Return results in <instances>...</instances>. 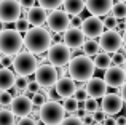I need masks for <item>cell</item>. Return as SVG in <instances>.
Returning a JSON list of instances; mask_svg holds the SVG:
<instances>
[{
    "label": "cell",
    "instance_id": "1",
    "mask_svg": "<svg viewBox=\"0 0 126 125\" xmlns=\"http://www.w3.org/2000/svg\"><path fill=\"white\" fill-rule=\"evenodd\" d=\"M22 42H24V47L34 55L45 53L53 43L51 34L46 29H43L42 26H34L32 29H27Z\"/></svg>",
    "mask_w": 126,
    "mask_h": 125
},
{
    "label": "cell",
    "instance_id": "2",
    "mask_svg": "<svg viewBox=\"0 0 126 125\" xmlns=\"http://www.w3.org/2000/svg\"><path fill=\"white\" fill-rule=\"evenodd\" d=\"M94 61L86 55H77L69 61V74L77 82H86L94 74Z\"/></svg>",
    "mask_w": 126,
    "mask_h": 125
},
{
    "label": "cell",
    "instance_id": "3",
    "mask_svg": "<svg viewBox=\"0 0 126 125\" xmlns=\"http://www.w3.org/2000/svg\"><path fill=\"white\" fill-rule=\"evenodd\" d=\"M22 45V35L16 29H3L0 32V53L2 55H16L21 51Z\"/></svg>",
    "mask_w": 126,
    "mask_h": 125
},
{
    "label": "cell",
    "instance_id": "4",
    "mask_svg": "<svg viewBox=\"0 0 126 125\" xmlns=\"http://www.w3.org/2000/svg\"><path fill=\"white\" fill-rule=\"evenodd\" d=\"M65 117V109L58 101H45L40 106V120L45 125H58Z\"/></svg>",
    "mask_w": 126,
    "mask_h": 125
},
{
    "label": "cell",
    "instance_id": "5",
    "mask_svg": "<svg viewBox=\"0 0 126 125\" xmlns=\"http://www.w3.org/2000/svg\"><path fill=\"white\" fill-rule=\"evenodd\" d=\"M38 61L34 53L31 51H18L16 58L13 60V69L18 72V75H31L35 72Z\"/></svg>",
    "mask_w": 126,
    "mask_h": 125
},
{
    "label": "cell",
    "instance_id": "6",
    "mask_svg": "<svg viewBox=\"0 0 126 125\" xmlns=\"http://www.w3.org/2000/svg\"><path fill=\"white\" fill-rule=\"evenodd\" d=\"M48 61L49 64L56 66V67H62V66L69 64V61H70L72 58V51L70 48L67 47L65 43H61V42H58V43H51V47L48 48Z\"/></svg>",
    "mask_w": 126,
    "mask_h": 125
},
{
    "label": "cell",
    "instance_id": "7",
    "mask_svg": "<svg viewBox=\"0 0 126 125\" xmlns=\"http://www.w3.org/2000/svg\"><path fill=\"white\" fill-rule=\"evenodd\" d=\"M123 45V37L117 29H109L99 35V47L107 53H115Z\"/></svg>",
    "mask_w": 126,
    "mask_h": 125
},
{
    "label": "cell",
    "instance_id": "8",
    "mask_svg": "<svg viewBox=\"0 0 126 125\" xmlns=\"http://www.w3.org/2000/svg\"><path fill=\"white\" fill-rule=\"evenodd\" d=\"M46 22H48L49 31H53L56 34H61V32H65L69 27H70V18L65 11L62 10H53L48 16H46Z\"/></svg>",
    "mask_w": 126,
    "mask_h": 125
},
{
    "label": "cell",
    "instance_id": "9",
    "mask_svg": "<svg viewBox=\"0 0 126 125\" xmlns=\"http://www.w3.org/2000/svg\"><path fill=\"white\" fill-rule=\"evenodd\" d=\"M35 80L40 87H53L58 80V71L53 64H40L35 69Z\"/></svg>",
    "mask_w": 126,
    "mask_h": 125
},
{
    "label": "cell",
    "instance_id": "10",
    "mask_svg": "<svg viewBox=\"0 0 126 125\" xmlns=\"http://www.w3.org/2000/svg\"><path fill=\"white\" fill-rule=\"evenodd\" d=\"M22 6L18 0H0V21L15 22L21 16Z\"/></svg>",
    "mask_w": 126,
    "mask_h": 125
},
{
    "label": "cell",
    "instance_id": "11",
    "mask_svg": "<svg viewBox=\"0 0 126 125\" xmlns=\"http://www.w3.org/2000/svg\"><path fill=\"white\" fill-rule=\"evenodd\" d=\"M81 31H83L85 37H89V39H96L104 32V22H102L101 16H94L91 15L89 18L83 19L81 22Z\"/></svg>",
    "mask_w": 126,
    "mask_h": 125
},
{
    "label": "cell",
    "instance_id": "12",
    "mask_svg": "<svg viewBox=\"0 0 126 125\" xmlns=\"http://www.w3.org/2000/svg\"><path fill=\"white\" fill-rule=\"evenodd\" d=\"M102 111L107 116H115L121 111L123 107V98L118 93H105L102 96V104H101Z\"/></svg>",
    "mask_w": 126,
    "mask_h": 125
},
{
    "label": "cell",
    "instance_id": "13",
    "mask_svg": "<svg viewBox=\"0 0 126 125\" xmlns=\"http://www.w3.org/2000/svg\"><path fill=\"white\" fill-rule=\"evenodd\" d=\"M10 107H11V112L15 114V116L26 117V116L31 114L34 104H32V100L29 96H26V95H18V96H13Z\"/></svg>",
    "mask_w": 126,
    "mask_h": 125
},
{
    "label": "cell",
    "instance_id": "14",
    "mask_svg": "<svg viewBox=\"0 0 126 125\" xmlns=\"http://www.w3.org/2000/svg\"><path fill=\"white\" fill-rule=\"evenodd\" d=\"M113 0H85V6L94 16H105L110 13Z\"/></svg>",
    "mask_w": 126,
    "mask_h": 125
},
{
    "label": "cell",
    "instance_id": "15",
    "mask_svg": "<svg viewBox=\"0 0 126 125\" xmlns=\"http://www.w3.org/2000/svg\"><path fill=\"white\" fill-rule=\"evenodd\" d=\"M107 87L109 85L105 83L104 79L101 77H91L86 80V93H88V96H93V98H101L104 96L105 93H107Z\"/></svg>",
    "mask_w": 126,
    "mask_h": 125
},
{
    "label": "cell",
    "instance_id": "16",
    "mask_svg": "<svg viewBox=\"0 0 126 125\" xmlns=\"http://www.w3.org/2000/svg\"><path fill=\"white\" fill-rule=\"evenodd\" d=\"M104 80L109 87H121L126 80V74L120 66H110L105 69Z\"/></svg>",
    "mask_w": 126,
    "mask_h": 125
},
{
    "label": "cell",
    "instance_id": "17",
    "mask_svg": "<svg viewBox=\"0 0 126 125\" xmlns=\"http://www.w3.org/2000/svg\"><path fill=\"white\" fill-rule=\"evenodd\" d=\"M64 43L69 48H80L85 43V34L81 27H69L64 32Z\"/></svg>",
    "mask_w": 126,
    "mask_h": 125
},
{
    "label": "cell",
    "instance_id": "18",
    "mask_svg": "<svg viewBox=\"0 0 126 125\" xmlns=\"http://www.w3.org/2000/svg\"><path fill=\"white\" fill-rule=\"evenodd\" d=\"M54 90L58 91L59 96L62 98H67V96H72L77 90V83L72 77H61L56 80L54 83Z\"/></svg>",
    "mask_w": 126,
    "mask_h": 125
},
{
    "label": "cell",
    "instance_id": "19",
    "mask_svg": "<svg viewBox=\"0 0 126 125\" xmlns=\"http://www.w3.org/2000/svg\"><path fill=\"white\" fill-rule=\"evenodd\" d=\"M46 16H48V13H46V10L43 8V6H31L27 11V15H26V19L29 21V24L31 26H42L46 22Z\"/></svg>",
    "mask_w": 126,
    "mask_h": 125
},
{
    "label": "cell",
    "instance_id": "20",
    "mask_svg": "<svg viewBox=\"0 0 126 125\" xmlns=\"http://www.w3.org/2000/svg\"><path fill=\"white\" fill-rule=\"evenodd\" d=\"M15 72L10 71L8 67H2L0 69V91H6L10 88H13L15 85Z\"/></svg>",
    "mask_w": 126,
    "mask_h": 125
},
{
    "label": "cell",
    "instance_id": "21",
    "mask_svg": "<svg viewBox=\"0 0 126 125\" xmlns=\"http://www.w3.org/2000/svg\"><path fill=\"white\" fill-rule=\"evenodd\" d=\"M62 6H64V11L70 16L80 15L85 8V0H64L62 2Z\"/></svg>",
    "mask_w": 126,
    "mask_h": 125
},
{
    "label": "cell",
    "instance_id": "22",
    "mask_svg": "<svg viewBox=\"0 0 126 125\" xmlns=\"http://www.w3.org/2000/svg\"><path fill=\"white\" fill-rule=\"evenodd\" d=\"M94 66H96V67H99V69L110 67V66H112L110 55H109L107 51H105V53H97V55H96V58H94Z\"/></svg>",
    "mask_w": 126,
    "mask_h": 125
},
{
    "label": "cell",
    "instance_id": "23",
    "mask_svg": "<svg viewBox=\"0 0 126 125\" xmlns=\"http://www.w3.org/2000/svg\"><path fill=\"white\" fill-rule=\"evenodd\" d=\"M83 53L86 55V56H96V55L99 53V42H96L94 39H89V40H86L83 45Z\"/></svg>",
    "mask_w": 126,
    "mask_h": 125
},
{
    "label": "cell",
    "instance_id": "24",
    "mask_svg": "<svg viewBox=\"0 0 126 125\" xmlns=\"http://www.w3.org/2000/svg\"><path fill=\"white\" fill-rule=\"evenodd\" d=\"M112 16H115L117 19H125L126 18V2H120L118 0L117 3L112 5Z\"/></svg>",
    "mask_w": 126,
    "mask_h": 125
},
{
    "label": "cell",
    "instance_id": "25",
    "mask_svg": "<svg viewBox=\"0 0 126 125\" xmlns=\"http://www.w3.org/2000/svg\"><path fill=\"white\" fill-rule=\"evenodd\" d=\"M15 124V114L8 109H0V125H13Z\"/></svg>",
    "mask_w": 126,
    "mask_h": 125
},
{
    "label": "cell",
    "instance_id": "26",
    "mask_svg": "<svg viewBox=\"0 0 126 125\" xmlns=\"http://www.w3.org/2000/svg\"><path fill=\"white\" fill-rule=\"evenodd\" d=\"M78 104L80 103H78L74 96H67V98H64V101H62V107L65 109V112H75L77 107H78Z\"/></svg>",
    "mask_w": 126,
    "mask_h": 125
},
{
    "label": "cell",
    "instance_id": "27",
    "mask_svg": "<svg viewBox=\"0 0 126 125\" xmlns=\"http://www.w3.org/2000/svg\"><path fill=\"white\" fill-rule=\"evenodd\" d=\"M83 107L86 109V112H96V111L99 109L97 100H96V98H93V96H88L83 101Z\"/></svg>",
    "mask_w": 126,
    "mask_h": 125
},
{
    "label": "cell",
    "instance_id": "28",
    "mask_svg": "<svg viewBox=\"0 0 126 125\" xmlns=\"http://www.w3.org/2000/svg\"><path fill=\"white\" fill-rule=\"evenodd\" d=\"M38 5L43 6L45 10H56L58 6L62 5V2L64 0H37Z\"/></svg>",
    "mask_w": 126,
    "mask_h": 125
},
{
    "label": "cell",
    "instance_id": "29",
    "mask_svg": "<svg viewBox=\"0 0 126 125\" xmlns=\"http://www.w3.org/2000/svg\"><path fill=\"white\" fill-rule=\"evenodd\" d=\"M27 82H29L27 75H18V77L15 79V85H13V87H16L22 93V91L26 90V87H27Z\"/></svg>",
    "mask_w": 126,
    "mask_h": 125
},
{
    "label": "cell",
    "instance_id": "30",
    "mask_svg": "<svg viewBox=\"0 0 126 125\" xmlns=\"http://www.w3.org/2000/svg\"><path fill=\"white\" fill-rule=\"evenodd\" d=\"M29 26H31V24H29V21L24 18V16H22V18L19 16V18L15 21V27H16V31H18V32H26L29 29Z\"/></svg>",
    "mask_w": 126,
    "mask_h": 125
},
{
    "label": "cell",
    "instance_id": "31",
    "mask_svg": "<svg viewBox=\"0 0 126 125\" xmlns=\"http://www.w3.org/2000/svg\"><path fill=\"white\" fill-rule=\"evenodd\" d=\"M58 125H85L83 120L77 116H70V117H64Z\"/></svg>",
    "mask_w": 126,
    "mask_h": 125
},
{
    "label": "cell",
    "instance_id": "32",
    "mask_svg": "<svg viewBox=\"0 0 126 125\" xmlns=\"http://www.w3.org/2000/svg\"><path fill=\"white\" fill-rule=\"evenodd\" d=\"M38 87H40V85L37 83V80H29L27 82V87H26V90H24V95L31 98L34 93H37V91H38Z\"/></svg>",
    "mask_w": 126,
    "mask_h": 125
},
{
    "label": "cell",
    "instance_id": "33",
    "mask_svg": "<svg viewBox=\"0 0 126 125\" xmlns=\"http://www.w3.org/2000/svg\"><path fill=\"white\" fill-rule=\"evenodd\" d=\"M11 100H13V95L6 91H2L0 93V107H5V106H10L11 104Z\"/></svg>",
    "mask_w": 126,
    "mask_h": 125
},
{
    "label": "cell",
    "instance_id": "34",
    "mask_svg": "<svg viewBox=\"0 0 126 125\" xmlns=\"http://www.w3.org/2000/svg\"><path fill=\"white\" fill-rule=\"evenodd\" d=\"M31 100H32V104H34V106H42V104L46 101V95H45V93H40V91H37V93H34V95L31 96Z\"/></svg>",
    "mask_w": 126,
    "mask_h": 125
},
{
    "label": "cell",
    "instance_id": "35",
    "mask_svg": "<svg viewBox=\"0 0 126 125\" xmlns=\"http://www.w3.org/2000/svg\"><path fill=\"white\" fill-rule=\"evenodd\" d=\"M118 19L115 18V16H112V15H109V16H105L104 19H102V22H104V27H107V29H115L117 27V24H118Z\"/></svg>",
    "mask_w": 126,
    "mask_h": 125
},
{
    "label": "cell",
    "instance_id": "36",
    "mask_svg": "<svg viewBox=\"0 0 126 125\" xmlns=\"http://www.w3.org/2000/svg\"><path fill=\"white\" fill-rule=\"evenodd\" d=\"M74 98L78 101V103H83V101L88 98V93H86V90L83 87H80V88H77L75 90V93H74Z\"/></svg>",
    "mask_w": 126,
    "mask_h": 125
},
{
    "label": "cell",
    "instance_id": "37",
    "mask_svg": "<svg viewBox=\"0 0 126 125\" xmlns=\"http://www.w3.org/2000/svg\"><path fill=\"white\" fill-rule=\"evenodd\" d=\"M125 55L121 53V51H115L113 53V56H112V64H115V66H121L125 62Z\"/></svg>",
    "mask_w": 126,
    "mask_h": 125
},
{
    "label": "cell",
    "instance_id": "38",
    "mask_svg": "<svg viewBox=\"0 0 126 125\" xmlns=\"http://www.w3.org/2000/svg\"><path fill=\"white\" fill-rule=\"evenodd\" d=\"M81 22H83V18L80 15H75L70 18V27H81Z\"/></svg>",
    "mask_w": 126,
    "mask_h": 125
},
{
    "label": "cell",
    "instance_id": "39",
    "mask_svg": "<svg viewBox=\"0 0 126 125\" xmlns=\"http://www.w3.org/2000/svg\"><path fill=\"white\" fill-rule=\"evenodd\" d=\"M93 116H94V120L96 122H104L105 119H107V114L104 112V111H96V112H93Z\"/></svg>",
    "mask_w": 126,
    "mask_h": 125
},
{
    "label": "cell",
    "instance_id": "40",
    "mask_svg": "<svg viewBox=\"0 0 126 125\" xmlns=\"http://www.w3.org/2000/svg\"><path fill=\"white\" fill-rule=\"evenodd\" d=\"M0 64H2V67H8L10 64H13V60L10 55H3V56H0Z\"/></svg>",
    "mask_w": 126,
    "mask_h": 125
},
{
    "label": "cell",
    "instance_id": "41",
    "mask_svg": "<svg viewBox=\"0 0 126 125\" xmlns=\"http://www.w3.org/2000/svg\"><path fill=\"white\" fill-rule=\"evenodd\" d=\"M18 125H37V120L26 116V117H21V120L18 122Z\"/></svg>",
    "mask_w": 126,
    "mask_h": 125
},
{
    "label": "cell",
    "instance_id": "42",
    "mask_svg": "<svg viewBox=\"0 0 126 125\" xmlns=\"http://www.w3.org/2000/svg\"><path fill=\"white\" fill-rule=\"evenodd\" d=\"M81 120H83V124H85V125H93V124L96 122V120H94V116H93V112H86V114H85V117H83Z\"/></svg>",
    "mask_w": 126,
    "mask_h": 125
},
{
    "label": "cell",
    "instance_id": "43",
    "mask_svg": "<svg viewBox=\"0 0 126 125\" xmlns=\"http://www.w3.org/2000/svg\"><path fill=\"white\" fill-rule=\"evenodd\" d=\"M18 2L22 8H31V6L35 5V0H18Z\"/></svg>",
    "mask_w": 126,
    "mask_h": 125
},
{
    "label": "cell",
    "instance_id": "44",
    "mask_svg": "<svg viewBox=\"0 0 126 125\" xmlns=\"http://www.w3.org/2000/svg\"><path fill=\"white\" fill-rule=\"evenodd\" d=\"M121 98H123V103H126V82L121 85Z\"/></svg>",
    "mask_w": 126,
    "mask_h": 125
},
{
    "label": "cell",
    "instance_id": "45",
    "mask_svg": "<svg viewBox=\"0 0 126 125\" xmlns=\"http://www.w3.org/2000/svg\"><path fill=\"white\" fill-rule=\"evenodd\" d=\"M104 125H117V120H115V119H105Z\"/></svg>",
    "mask_w": 126,
    "mask_h": 125
},
{
    "label": "cell",
    "instance_id": "46",
    "mask_svg": "<svg viewBox=\"0 0 126 125\" xmlns=\"http://www.w3.org/2000/svg\"><path fill=\"white\" fill-rule=\"evenodd\" d=\"M117 125H126V117H120V119H117Z\"/></svg>",
    "mask_w": 126,
    "mask_h": 125
},
{
    "label": "cell",
    "instance_id": "47",
    "mask_svg": "<svg viewBox=\"0 0 126 125\" xmlns=\"http://www.w3.org/2000/svg\"><path fill=\"white\" fill-rule=\"evenodd\" d=\"M121 37H123V43H125V47H126V29H125V32H123Z\"/></svg>",
    "mask_w": 126,
    "mask_h": 125
},
{
    "label": "cell",
    "instance_id": "48",
    "mask_svg": "<svg viewBox=\"0 0 126 125\" xmlns=\"http://www.w3.org/2000/svg\"><path fill=\"white\" fill-rule=\"evenodd\" d=\"M3 29H5V22H3V21H0V32H2Z\"/></svg>",
    "mask_w": 126,
    "mask_h": 125
},
{
    "label": "cell",
    "instance_id": "49",
    "mask_svg": "<svg viewBox=\"0 0 126 125\" xmlns=\"http://www.w3.org/2000/svg\"><path fill=\"white\" fill-rule=\"evenodd\" d=\"M93 125H104V122H94Z\"/></svg>",
    "mask_w": 126,
    "mask_h": 125
},
{
    "label": "cell",
    "instance_id": "50",
    "mask_svg": "<svg viewBox=\"0 0 126 125\" xmlns=\"http://www.w3.org/2000/svg\"><path fill=\"white\" fill-rule=\"evenodd\" d=\"M123 66H125V69H123V71H125V74H126V58H125V62H123Z\"/></svg>",
    "mask_w": 126,
    "mask_h": 125
},
{
    "label": "cell",
    "instance_id": "51",
    "mask_svg": "<svg viewBox=\"0 0 126 125\" xmlns=\"http://www.w3.org/2000/svg\"><path fill=\"white\" fill-rule=\"evenodd\" d=\"M120 2H126V0H120Z\"/></svg>",
    "mask_w": 126,
    "mask_h": 125
},
{
    "label": "cell",
    "instance_id": "52",
    "mask_svg": "<svg viewBox=\"0 0 126 125\" xmlns=\"http://www.w3.org/2000/svg\"><path fill=\"white\" fill-rule=\"evenodd\" d=\"M0 56H2V55H0Z\"/></svg>",
    "mask_w": 126,
    "mask_h": 125
}]
</instances>
